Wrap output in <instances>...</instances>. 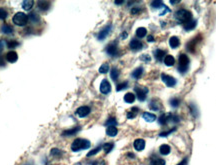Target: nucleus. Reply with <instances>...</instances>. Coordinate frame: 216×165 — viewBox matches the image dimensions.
<instances>
[{
    "mask_svg": "<svg viewBox=\"0 0 216 165\" xmlns=\"http://www.w3.org/2000/svg\"><path fill=\"white\" fill-rule=\"evenodd\" d=\"M90 147V141L86 139H82V138H77L75 139L71 145V150L74 152L79 151L81 149H87Z\"/></svg>",
    "mask_w": 216,
    "mask_h": 165,
    "instance_id": "f257e3e1",
    "label": "nucleus"
},
{
    "mask_svg": "<svg viewBox=\"0 0 216 165\" xmlns=\"http://www.w3.org/2000/svg\"><path fill=\"white\" fill-rule=\"evenodd\" d=\"M175 18L180 22L186 23L187 21L191 20L192 19V14H191L190 11L185 10V9H180L175 13Z\"/></svg>",
    "mask_w": 216,
    "mask_h": 165,
    "instance_id": "f03ea898",
    "label": "nucleus"
},
{
    "mask_svg": "<svg viewBox=\"0 0 216 165\" xmlns=\"http://www.w3.org/2000/svg\"><path fill=\"white\" fill-rule=\"evenodd\" d=\"M13 23L16 24L17 26H24L28 22V16L23 12H17L15 15L13 16Z\"/></svg>",
    "mask_w": 216,
    "mask_h": 165,
    "instance_id": "7ed1b4c3",
    "label": "nucleus"
},
{
    "mask_svg": "<svg viewBox=\"0 0 216 165\" xmlns=\"http://www.w3.org/2000/svg\"><path fill=\"white\" fill-rule=\"evenodd\" d=\"M188 66H189L188 56L185 54H180V56H179V61H178V70L181 73H184V72L187 70Z\"/></svg>",
    "mask_w": 216,
    "mask_h": 165,
    "instance_id": "20e7f679",
    "label": "nucleus"
},
{
    "mask_svg": "<svg viewBox=\"0 0 216 165\" xmlns=\"http://www.w3.org/2000/svg\"><path fill=\"white\" fill-rule=\"evenodd\" d=\"M134 90L136 92L137 98L139 99L140 101H144L145 99H146V94L148 92L147 88H145V87H135Z\"/></svg>",
    "mask_w": 216,
    "mask_h": 165,
    "instance_id": "39448f33",
    "label": "nucleus"
},
{
    "mask_svg": "<svg viewBox=\"0 0 216 165\" xmlns=\"http://www.w3.org/2000/svg\"><path fill=\"white\" fill-rule=\"evenodd\" d=\"M161 79H162V81H163L168 87H172V86H174L176 84V80L174 79L172 76H170V75L162 74L161 75Z\"/></svg>",
    "mask_w": 216,
    "mask_h": 165,
    "instance_id": "423d86ee",
    "label": "nucleus"
},
{
    "mask_svg": "<svg viewBox=\"0 0 216 165\" xmlns=\"http://www.w3.org/2000/svg\"><path fill=\"white\" fill-rule=\"evenodd\" d=\"M110 90H111L110 83L108 82V80L103 79L102 82H101V84H100V91H101V93L108 94L109 92H110Z\"/></svg>",
    "mask_w": 216,
    "mask_h": 165,
    "instance_id": "0eeeda50",
    "label": "nucleus"
},
{
    "mask_svg": "<svg viewBox=\"0 0 216 165\" xmlns=\"http://www.w3.org/2000/svg\"><path fill=\"white\" fill-rule=\"evenodd\" d=\"M111 27H112V26H111V25L105 26V27H104V28L102 29V30H101L100 32L98 33V35H97V38H98L99 40H103V39H105V38L107 37V35L109 34V33H110Z\"/></svg>",
    "mask_w": 216,
    "mask_h": 165,
    "instance_id": "6e6552de",
    "label": "nucleus"
},
{
    "mask_svg": "<svg viewBox=\"0 0 216 165\" xmlns=\"http://www.w3.org/2000/svg\"><path fill=\"white\" fill-rule=\"evenodd\" d=\"M90 113V108L88 106H81L76 110V114L79 117H86Z\"/></svg>",
    "mask_w": 216,
    "mask_h": 165,
    "instance_id": "1a4fd4ad",
    "label": "nucleus"
},
{
    "mask_svg": "<svg viewBox=\"0 0 216 165\" xmlns=\"http://www.w3.org/2000/svg\"><path fill=\"white\" fill-rule=\"evenodd\" d=\"M106 52H107L109 55H111V56H115V55L117 54V52H118L117 46H116L115 43L109 44L107 47H106Z\"/></svg>",
    "mask_w": 216,
    "mask_h": 165,
    "instance_id": "9d476101",
    "label": "nucleus"
},
{
    "mask_svg": "<svg viewBox=\"0 0 216 165\" xmlns=\"http://www.w3.org/2000/svg\"><path fill=\"white\" fill-rule=\"evenodd\" d=\"M142 47H143V44L140 40H137V39L131 40L130 48L132 50H140V49H142Z\"/></svg>",
    "mask_w": 216,
    "mask_h": 165,
    "instance_id": "9b49d317",
    "label": "nucleus"
},
{
    "mask_svg": "<svg viewBox=\"0 0 216 165\" xmlns=\"http://www.w3.org/2000/svg\"><path fill=\"white\" fill-rule=\"evenodd\" d=\"M133 146L137 151H142L145 147V141L143 139H136L133 143Z\"/></svg>",
    "mask_w": 216,
    "mask_h": 165,
    "instance_id": "f8f14e48",
    "label": "nucleus"
},
{
    "mask_svg": "<svg viewBox=\"0 0 216 165\" xmlns=\"http://www.w3.org/2000/svg\"><path fill=\"white\" fill-rule=\"evenodd\" d=\"M6 59H7V61H9V62H11V63L17 61V59H18L17 53H16L15 51H9L6 54Z\"/></svg>",
    "mask_w": 216,
    "mask_h": 165,
    "instance_id": "ddd939ff",
    "label": "nucleus"
},
{
    "mask_svg": "<svg viewBox=\"0 0 216 165\" xmlns=\"http://www.w3.org/2000/svg\"><path fill=\"white\" fill-rule=\"evenodd\" d=\"M142 117H143V119L145 121H147V122H153V121L156 120V115H154V114H152V113H149V112H144L142 114Z\"/></svg>",
    "mask_w": 216,
    "mask_h": 165,
    "instance_id": "4468645a",
    "label": "nucleus"
},
{
    "mask_svg": "<svg viewBox=\"0 0 216 165\" xmlns=\"http://www.w3.org/2000/svg\"><path fill=\"white\" fill-rule=\"evenodd\" d=\"M79 130H80V127H74V128H71V129L63 131L62 135H63V136H72V135L76 134Z\"/></svg>",
    "mask_w": 216,
    "mask_h": 165,
    "instance_id": "2eb2a0df",
    "label": "nucleus"
},
{
    "mask_svg": "<svg viewBox=\"0 0 216 165\" xmlns=\"http://www.w3.org/2000/svg\"><path fill=\"white\" fill-rule=\"evenodd\" d=\"M171 116H172V114H169V113H166V114L161 115V116H160V118H159V123H160V124H162V125H165L167 122H168V121H170Z\"/></svg>",
    "mask_w": 216,
    "mask_h": 165,
    "instance_id": "dca6fc26",
    "label": "nucleus"
},
{
    "mask_svg": "<svg viewBox=\"0 0 216 165\" xmlns=\"http://www.w3.org/2000/svg\"><path fill=\"white\" fill-rule=\"evenodd\" d=\"M117 132H118V130L115 126H108L107 129H106V134L110 137L116 136V135H117Z\"/></svg>",
    "mask_w": 216,
    "mask_h": 165,
    "instance_id": "f3484780",
    "label": "nucleus"
},
{
    "mask_svg": "<svg viewBox=\"0 0 216 165\" xmlns=\"http://www.w3.org/2000/svg\"><path fill=\"white\" fill-rule=\"evenodd\" d=\"M196 23H197L196 20H192V19H191V20L187 21L186 23H184V28H185L186 30H192V29L195 28Z\"/></svg>",
    "mask_w": 216,
    "mask_h": 165,
    "instance_id": "a211bd4d",
    "label": "nucleus"
},
{
    "mask_svg": "<svg viewBox=\"0 0 216 165\" xmlns=\"http://www.w3.org/2000/svg\"><path fill=\"white\" fill-rule=\"evenodd\" d=\"M33 4H34V2L32 1V0H24L22 2V7L24 10H30L31 8L33 7Z\"/></svg>",
    "mask_w": 216,
    "mask_h": 165,
    "instance_id": "6ab92c4d",
    "label": "nucleus"
},
{
    "mask_svg": "<svg viewBox=\"0 0 216 165\" xmlns=\"http://www.w3.org/2000/svg\"><path fill=\"white\" fill-rule=\"evenodd\" d=\"M164 63L166 66H172V65L175 63V60H174V57L172 55H167L164 58Z\"/></svg>",
    "mask_w": 216,
    "mask_h": 165,
    "instance_id": "aec40b11",
    "label": "nucleus"
},
{
    "mask_svg": "<svg viewBox=\"0 0 216 165\" xmlns=\"http://www.w3.org/2000/svg\"><path fill=\"white\" fill-rule=\"evenodd\" d=\"M179 43H180V41H179V38L176 37V36H172V37L169 39V44L172 48H176L177 46L179 45Z\"/></svg>",
    "mask_w": 216,
    "mask_h": 165,
    "instance_id": "412c9836",
    "label": "nucleus"
},
{
    "mask_svg": "<svg viewBox=\"0 0 216 165\" xmlns=\"http://www.w3.org/2000/svg\"><path fill=\"white\" fill-rule=\"evenodd\" d=\"M142 73H143V68L142 67H138V68H136L132 72V77L135 79H139L141 77Z\"/></svg>",
    "mask_w": 216,
    "mask_h": 165,
    "instance_id": "4be33fe9",
    "label": "nucleus"
},
{
    "mask_svg": "<svg viewBox=\"0 0 216 165\" xmlns=\"http://www.w3.org/2000/svg\"><path fill=\"white\" fill-rule=\"evenodd\" d=\"M159 151H160V153H161L162 155H167V154L170 153V147H169L168 145H166V144H163V145H161V146H160Z\"/></svg>",
    "mask_w": 216,
    "mask_h": 165,
    "instance_id": "5701e85b",
    "label": "nucleus"
},
{
    "mask_svg": "<svg viewBox=\"0 0 216 165\" xmlns=\"http://www.w3.org/2000/svg\"><path fill=\"white\" fill-rule=\"evenodd\" d=\"M135 100V95L133 93H126L124 95V101L127 103H132Z\"/></svg>",
    "mask_w": 216,
    "mask_h": 165,
    "instance_id": "b1692460",
    "label": "nucleus"
},
{
    "mask_svg": "<svg viewBox=\"0 0 216 165\" xmlns=\"http://www.w3.org/2000/svg\"><path fill=\"white\" fill-rule=\"evenodd\" d=\"M164 56H165V51H163V50L157 49L156 51H155V58H156L158 61H161L164 58Z\"/></svg>",
    "mask_w": 216,
    "mask_h": 165,
    "instance_id": "393cba45",
    "label": "nucleus"
},
{
    "mask_svg": "<svg viewBox=\"0 0 216 165\" xmlns=\"http://www.w3.org/2000/svg\"><path fill=\"white\" fill-rule=\"evenodd\" d=\"M146 33H147V30H146V28H144V27H139V28H137V30H136V35H137V37H139V38L144 37V36L146 35Z\"/></svg>",
    "mask_w": 216,
    "mask_h": 165,
    "instance_id": "a878e982",
    "label": "nucleus"
},
{
    "mask_svg": "<svg viewBox=\"0 0 216 165\" xmlns=\"http://www.w3.org/2000/svg\"><path fill=\"white\" fill-rule=\"evenodd\" d=\"M38 7H39L40 10L45 11L49 8V2H46V1H39L38 2Z\"/></svg>",
    "mask_w": 216,
    "mask_h": 165,
    "instance_id": "bb28decb",
    "label": "nucleus"
},
{
    "mask_svg": "<svg viewBox=\"0 0 216 165\" xmlns=\"http://www.w3.org/2000/svg\"><path fill=\"white\" fill-rule=\"evenodd\" d=\"M150 165H165V160L162 158H155L150 162Z\"/></svg>",
    "mask_w": 216,
    "mask_h": 165,
    "instance_id": "cd10ccee",
    "label": "nucleus"
},
{
    "mask_svg": "<svg viewBox=\"0 0 216 165\" xmlns=\"http://www.w3.org/2000/svg\"><path fill=\"white\" fill-rule=\"evenodd\" d=\"M114 147V144L112 142H108V143H105V144L103 145V149L104 151L106 152V153H109V152L112 150V148Z\"/></svg>",
    "mask_w": 216,
    "mask_h": 165,
    "instance_id": "c85d7f7f",
    "label": "nucleus"
},
{
    "mask_svg": "<svg viewBox=\"0 0 216 165\" xmlns=\"http://www.w3.org/2000/svg\"><path fill=\"white\" fill-rule=\"evenodd\" d=\"M108 71H109V65H108V63H103V64L100 66V68H99V72H100V73H102V74H104V73H107Z\"/></svg>",
    "mask_w": 216,
    "mask_h": 165,
    "instance_id": "c756f323",
    "label": "nucleus"
},
{
    "mask_svg": "<svg viewBox=\"0 0 216 165\" xmlns=\"http://www.w3.org/2000/svg\"><path fill=\"white\" fill-rule=\"evenodd\" d=\"M110 76L113 80H117L118 76H119V71H118L117 68H112L110 72Z\"/></svg>",
    "mask_w": 216,
    "mask_h": 165,
    "instance_id": "7c9ffc66",
    "label": "nucleus"
},
{
    "mask_svg": "<svg viewBox=\"0 0 216 165\" xmlns=\"http://www.w3.org/2000/svg\"><path fill=\"white\" fill-rule=\"evenodd\" d=\"M12 31H13V29H12L11 26L7 25V24L2 26V32L5 33V34H11Z\"/></svg>",
    "mask_w": 216,
    "mask_h": 165,
    "instance_id": "2f4dec72",
    "label": "nucleus"
},
{
    "mask_svg": "<svg viewBox=\"0 0 216 165\" xmlns=\"http://www.w3.org/2000/svg\"><path fill=\"white\" fill-rule=\"evenodd\" d=\"M101 146H98V147H96V148H94L93 150H91L90 152H88V153H87V157H90V156H93V155H95L96 153H98L99 151H100L101 150Z\"/></svg>",
    "mask_w": 216,
    "mask_h": 165,
    "instance_id": "473e14b6",
    "label": "nucleus"
},
{
    "mask_svg": "<svg viewBox=\"0 0 216 165\" xmlns=\"http://www.w3.org/2000/svg\"><path fill=\"white\" fill-rule=\"evenodd\" d=\"M138 112V108H132L131 109V111H129L127 114V117L131 119V118L135 117V115H136V113Z\"/></svg>",
    "mask_w": 216,
    "mask_h": 165,
    "instance_id": "72a5a7b5",
    "label": "nucleus"
},
{
    "mask_svg": "<svg viewBox=\"0 0 216 165\" xmlns=\"http://www.w3.org/2000/svg\"><path fill=\"white\" fill-rule=\"evenodd\" d=\"M196 42H197V40H192V41H190V42L188 43V45H187V49L189 50V51L190 52H193L194 51V47H195V45H196Z\"/></svg>",
    "mask_w": 216,
    "mask_h": 165,
    "instance_id": "f704fd0d",
    "label": "nucleus"
},
{
    "mask_svg": "<svg viewBox=\"0 0 216 165\" xmlns=\"http://www.w3.org/2000/svg\"><path fill=\"white\" fill-rule=\"evenodd\" d=\"M127 86H128V82H122V83L118 84L117 87H116V90L121 91V90H123V89L127 88Z\"/></svg>",
    "mask_w": 216,
    "mask_h": 165,
    "instance_id": "c9c22d12",
    "label": "nucleus"
},
{
    "mask_svg": "<svg viewBox=\"0 0 216 165\" xmlns=\"http://www.w3.org/2000/svg\"><path fill=\"white\" fill-rule=\"evenodd\" d=\"M116 124H117V121H116L115 118H109L105 122V125L107 126H115Z\"/></svg>",
    "mask_w": 216,
    "mask_h": 165,
    "instance_id": "e433bc0d",
    "label": "nucleus"
},
{
    "mask_svg": "<svg viewBox=\"0 0 216 165\" xmlns=\"http://www.w3.org/2000/svg\"><path fill=\"white\" fill-rule=\"evenodd\" d=\"M28 18H30V20L33 21V22H38V21H39V16L36 13H31Z\"/></svg>",
    "mask_w": 216,
    "mask_h": 165,
    "instance_id": "4c0bfd02",
    "label": "nucleus"
},
{
    "mask_svg": "<svg viewBox=\"0 0 216 165\" xmlns=\"http://www.w3.org/2000/svg\"><path fill=\"white\" fill-rule=\"evenodd\" d=\"M151 6L153 7V8L157 9V8H160L161 6H163V3H162V1H153L151 3Z\"/></svg>",
    "mask_w": 216,
    "mask_h": 165,
    "instance_id": "58836bf2",
    "label": "nucleus"
},
{
    "mask_svg": "<svg viewBox=\"0 0 216 165\" xmlns=\"http://www.w3.org/2000/svg\"><path fill=\"white\" fill-rule=\"evenodd\" d=\"M62 152L59 149H57V148H53L51 150V155H53V156H60Z\"/></svg>",
    "mask_w": 216,
    "mask_h": 165,
    "instance_id": "ea45409f",
    "label": "nucleus"
},
{
    "mask_svg": "<svg viewBox=\"0 0 216 165\" xmlns=\"http://www.w3.org/2000/svg\"><path fill=\"white\" fill-rule=\"evenodd\" d=\"M7 17V11L4 8H0V19H5Z\"/></svg>",
    "mask_w": 216,
    "mask_h": 165,
    "instance_id": "a19ab883",
    "label": "nucleus"
},
{
    "mask_svg": "<svg viewBox=\"0 0 216 165\" xmlns=\"http://www.w3.org/2000/svg\"><path fill=\"white\" fill-rule=\"evenodd\" d=\"M170 104H171V106H173V107H177V106L179 105V99L172 98L170 100Z\"/></svg>",
    "mask_w": 216,
    "mask_h": 165,
    "instance_id": "79ce46f5",
    "label": "nucleus"
},
{
    "mask_svg": "<svg viewBox=\"0 0 216 165\" xmlns=\"http://www.w3.org/2000/svg\"><path fill=\"white\" fill-rule=\"evenodd\" d=\"M173 131H175V128H172L171 130L166 131V132H162V133H160V134H159V136H160V137H165V136H167V135H169V134H170L171 132H173Z\"/></svg>",
    "mask_w": 216,
    "mask_h": 165,
    "instance_id": "37998d69",
    "label": "nucleus"
},
{
    "mask_svg": "<svg viewBox=\"0 0 216 165\" xmlns=\"http://www.w3.org/2000/svg\"><path fill=\"white\" fill-rule=\"evenodd\" d=\"M19 44L18 42H16V41H10V42H7V45H8L9 48H13L15 47V46H17Z\"/></svg>",
    "mask_w": 216,
    "mask_h": 165,
    "instance_id": "c03bdc74",
    "label": "nucleus"
},
{
    "mask_svg": "<svg viewBox=\"0 0 216 165\" xmlns=\"http://www.w3.org/2000/svg\"><path fill=\"white\" fill-rule=\"evenodd\" d=\"M156 104H157V103H154L153 101H152V102L150 103V105H149V106H150V108H151V109H154V110H159V106H157Z\"/></svg>",
    "mask_w": 216,
    "mask_h": 165,
    "instance_id": "a18cd8bd",
    "label": "nucleus"
},
{
    "mask_svg": "<svg viewBox=\"0 0 216 165\" xmlns=\"http://www.w3.org/2000/svg\"><path fill=\"white\" fill-rule=\"evenodd\" d=\"M162 8H163V11L160 12V15H164V14L166 13V12H170V10H169V9L167 8L166 6H164V5H163V6H162Z\"/></svg>",
    "mask_w": 216,
    "mask_h": 165,
    "instance_id": "49530a36",
    "label": "nucleus"
},
{
    "mask_svg": "<svg viewBox=\"0 0 216 165\" xmlns=\"http://www.w3.org/2000/svg\"><path fill=\"white\" fill-rule=\"evenodd\" d=\"M139 12H140V9L137 8V7H134V8L131 9V13L134 14V15H135V14H137V13H139Z\"/></svg>",
    "mask_w": 216,
    "mask_h": 165,
    "instance_id": "de8ad7c7",
    "label": "nucleus"
},
{
    "mask_svg": "<svg viewBox=\"0 0 216 165\" xmlns=\"http://www.w3.org/2000/svg\"><path fill=\"white\" fill-rule=\"evenodd\" d=\"M141 59L143 60V61H146V62H149V61H150V57L148 56V55H146V54H145V55H142V56H141Z\"/></svg>",
    "mask_w": 216,
    "mask_h": 165,
    "instance_id": "09e8293b",
    "label": "nucleus"
},
{
    "mask_svg": "<svg viewBox=\"0 0 216 165\" xmlns=\"http://www.w3.org/2000/svg\"><path fill=\"white\" fill-rule=\"evenodd\" d=\"M186 164H187V159H186V158H184V159L182 160V161L180 162V163H178L177 165H186Z\"/></svg>",
    "mask_w": 216,
    "mask_h": 165,
    "instance_id": "8fccbe9b",
    "label": "nucleus"
},
{
    "mask_svg": "<svg viewBox=\"0 0 216 165\" xmlns=\"http://www.w3.org/2000/svg\"><path fill=\"white\" fill-rule=\"evenodd\" d=\"M3 47H4V42H3V41L0 40V51L3 49Z\"/></svg>",
    "mask_w": 216,
    "mask_h": 165,
    "instance_id": "3c124183",
    "label": "nucleus"
},
{
    "mask_svg": "<svg viewBox=\"0 0 216 165\" xmlns=\"http://www.w3.org/2000/svg\"><path fill=\"white\" fill-rule=\"evenodd\" d=\"M3 65H4V60L2 56H0V66H3Z\"/></svg>",
    "mask_w": 216,
    "mask_h": 165,
    "instance_id": "603ef678",
    "label": "nucleus"
},
{
    "mask_svg": "<svg viewBox=\"0 0 216 165\" xmlns=\"http://www.w3.org/2000/svg\"><path fill=\"white\" fill-rule=\"evenodd\" d=\"M147 40L149 41V42H152V41H154V38L152 37L151 35H150V36H148V39H147Z\"/></svg>",
    "mask_w": 216,
    "mask_h": 165,
    "instance_id": "864d4df0",
    "label": "nucleus"
},
{
    "mask_svg": "<svg viewBox=\"0 0 216 165\" xmlns=\"http://www.w3.org/2000/svg\"><path fill=\"white\" fill-rule=\"evenodd\" d=\"M123 1H115V4H122Z\"/></svg>",
    "mask_w": 216,
    "mask_h": 165,
    "instance_id": "5fc2aeb1",
    "label": "nucleus"
},
{
    "mask_svg": "<svg viewBox=\"0 0 216 165\" xmlns=\"http://www.w3.org/2000/svg\"><path fill=\"white\" fill-rule=\"evenodd\" d=\"M170 2H171L172 4H175V3H177V2H178V1H170Z\"/></svg>",
    "mask_w": 216,
    "mask_h": 165,
    "instance_id": "6e6d98bb",
    "label": "nucleus"
},
{
    "mask_svg": "<svg viewBox=\"0 0 216 165\" xmlns=\"http://www.w3.org/2000/svg\"><path fill=\"white\" fill-rule=\"evenodd\" d=\"M74 165H81V163H80V162H78V163H75Z\"/></svg>",
    "mask_w": 216,
    "mask_h": 165,
    "instance_id": "4d7b16f0",
    "label": "nucleus"
}]
</instances>
